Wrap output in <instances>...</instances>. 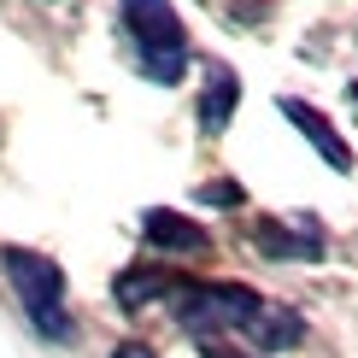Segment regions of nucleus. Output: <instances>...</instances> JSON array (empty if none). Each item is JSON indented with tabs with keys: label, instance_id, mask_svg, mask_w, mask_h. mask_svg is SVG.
<instances>
[{
	"label": "nucleus",
	"instance_id": "ddd939ff",
	"mask_svg": "<svg viewBox=\"0 0 358 358\" xmlns=\"http://www.w3.org/2000/svg\"><path fill=\"white\" fill-rule=\"evenodd\" d=\"M347 100H352V106H358V83H352V88H347Z\"/></svg>",
	"mask_w": 358,
	"mask_h": 358
},
{
	"label": "nucleus",
	"instance_id": "9b49d317",
	"mask_svg": "<svg viewBox=\"0 0 358 358\" xmlns=\"http://www.w3.org/2000/svg\"><path fill=\"white\" fill-rule=\"evenodd\" d=\"M112 358H159V352L147 347V341H117V347H112Z\"/></svg>",
	"mask_w": 358,
	"mask_h": 358
},
{
	"label": "nucleus",
	"instance_id": "423d86ee",
	"mask_svg": "<svg viewBox=\"0 0 358 358\" xmlns=\"http://www.w3.org/2000/svg\"><path fill=\"white\" fill-rule=\"evenodd\" d=\"M282 117H288V124L300 129V136H306L311 147H317V159H323L329 171H352V147L341 141V129H335L323 112H311L306 100H294V94H288V100H282Z\"/></svg>",
	"mask_w": 358,
	"mask_h": 358
},
{
	"label": "nucleus",
	"instance_id": "0eeeda50",
	"mask_svg": "<svg viewBox=\"0 0 358 358\" xmlns=\"http://www.w3.org/2000/svg\"><path fill=\"white\" fill-rule=\"evenodd\" d=\"M235 106H241V77L235 65H206V88H200V136H223L229 129Z\"/></svg>",
	"mask_w": 358,
	"mask_h": 358
},
{
	"label": "nucleus",
	"instance_id": "6e6552de",
	"mask_svg": "<svg viewBox=\"0 0 358 358\" xmlns=\"http://www.w3.org/2000/svg\"><path fill=\"white\" fill-rule=\"evenodd\" d=\"M176 282H182V276L159 271V264H129V271H117V282H112V300L124 311H147L153 300H171Z\"/></svg>",
	"mask_w": 358,
	"mask_h": 358
},
{
	"label": "nucleus",
	"instance_id": "9d476101",
	"mask_svg": "<svg viewBox=\"0 0 358 358\" xmlns=\"http://www.w3.org/2000/svg\"><path fill=\"white\" fill-rule=\"evenodd\" d=\"M200 200H206V206H223V212H235L247 194H241V182H235V176H212V182L200 188Z\"/></svg>",
	"mask_w": 358,
	"mask_h": 358
},
{
	"label": "nucleus",
	"instance_id": "1a4fd4ad",
	"mask_svg": "<svg viewBox=\"0 0 358 358\" xmlns=\"http://www.w3.org/2000/svg\"><path fill=\"white\" fill-rule=\"evenodd\" d=\"M252 352H294V347H300V341H306V317H300V311H294V306H264V317L259 323H252Z\"/></svg>",
	"mask_w": 358,
	"mask_h": 358
},
{
	"label": "nucleus",
	"instance_id": "20e7f679",
	"mask_svg": "<svg viewBox=\"0 0 358 358\" xmlns=\"http://www.w3.org/2000/svg\"><path fill=\"white\" fill-rule=\"evenodd\" d=\"M252 247H259L264 259H276V264H317L323 252H329V235H323L317 217H294V223L264 217L259 229H252Z\"/></svg>",
	"mask_w": 358,
	"mask_h": 358
},
{
	"label": "nucleus",
	"instance_id": "f257e3e1",
	"mask_svg": "<svg viewBox=\"0 0 358 358\" xmlns=\"http://www.w3.org/2000/svg\"><path fill=\"white\" fill-rule=\"evenodd\" d=\"M0 271L12 282L24 323L36 329L48 347H71L77 341V317H71V294H65V271L36 247H0Z\"/></svg>",
	"mask_w": 358,
	"mask_h": 358
},
{
	"label": "nucleus",
	"instance_id": "f03ea898",
	"mask_svg": "<svg viewBox=\"0 0 358 358\" xmlns=\"http://www.w3.org/2000/svg\"><path fill=\"white\" fill-rule=\"evenodd\" d=\"M117 18H124V36H129V59L147 83L159 88H176L188 77V24L176 18L171 0H117Z\"/></svg>",
	"mask_w": 358,
	"mask_h": 358
},
{
	"label": "nucleus",
	"instance_id": "39448f33",
	"mask_svg": "<svg viewBox=\"0 0 358 358\" xmlns=\"http://www.w3.org/2000/svg\"><path fill=\"white\" fill-rule=\"evenodd\" d=\"M141 241L153 252H171V259H200V252L212 247V235H206L194 217L171 212V206H147L141 212Z\"/></svg>",
	"mask_w": 358,
	"mask_h": 358
},
{
	"label": "nucleus",
	"instance_id": "7ed1b4c3",
	"mask_svg": "<svg viewBox=\"0 0 358 358\" xmlns=\"http://www.w3.org/2000/svg\"><path fill=\"white\" fill-rule=\"evenodd\" d=\"M171 317L176 329L194 335V347L212 335H252V323L264 317V294H252L247 282H176L171 294Z\"/></svg>",
	"mask_w": 358,
	"mask_h": 358
},
{
	"label": "nucleus",
	"instance_id": "f8f14e48",
	"mask_svg": "<svg viewBox=\"0 0 358 358\" xmlns=\"http://www.w3.org/2000/svg\"><path fill=\"white\" fill-rule=\"evenodd\" d=\"M200 358H259V352H235V347H217V341H200Z\"/></svg>",
	"mask_w": 358,
	"mask_h": 358
}]
</instances>
